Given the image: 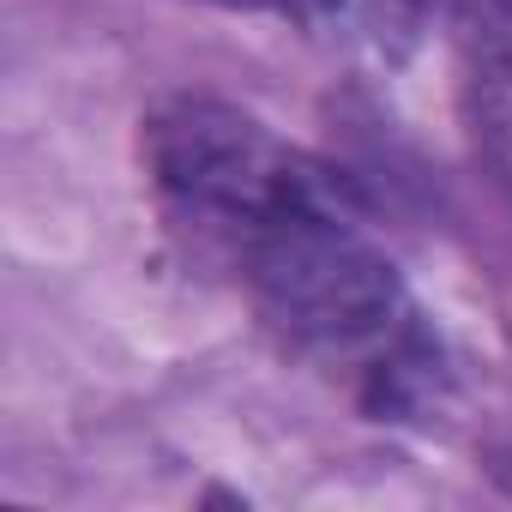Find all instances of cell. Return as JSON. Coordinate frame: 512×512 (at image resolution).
Masks as SVG:
<instances>
[{
  "mask_svg": "<svg viewBox=\"0 0 512 512\" xmlns=\"http://www.w3.org/2000/svg\"><path fill=\"white\" fill-rule=\"evenodd\" d=\"M235 266L260 314L302 356L344 374L380 416H404L434 392L440 356L398 266L332 205V193L266 223Z\"/></svg>",
  "mask_w": 512,
  "mask_h": 512,
  "instance_id": "cell-1",
  "label": "cell"
},
{
  "mask_svg": "<svg viewBox=\"0 0 512 512\" xmlns=\"http://www.w3.org/2000/svg\"><path fill=\"white\" fill-rule=\"evenodd\" d=\"M145 163L169 217L223 247L229 260L284 211L332 193L296 145L223 97H169L163 109H151Z\"/></svg>",
  "mask_w": 512,
  "mask_h": 512,
  "instance_id": "cell-2",
  "label": "cell"
},
{
  "mask_svg": "<svg viewBox=\"0 0 512 512\" xmlns=\"http://www.w3.org/2000/svg\"><path fill=\"white\" fill-rule=\"evenodd\" d=\"M458 55H464V121L494 169V181L512 193V0H452Z\"/></svg>",
  "mask_w": 512,
  "mask_h": 512,
  "instance_id": "cell-3",
  "label": "cell"
},
{
  "mask_svg": "<svg viewBox=\"0 0 512 512\" xmlns=\"http://www.w3.org/2000/svg\"><path fill=\"white\" fill-rule=\"evenodd\" d=\"M302 25L338 37L344 49L398 61L422 43V31L446 13L452 19V0H296L290 7Z\"/></svg>",
  "mask_w": 512,
  "mask_h": 512,
  "instance_id": "cell-4",
  "label": "cell"
},
{
  "mask_svg": "<svg viewBox=\"0 0 512 512\" xmlns=\"http://www.w3.org/2000/svg\"><path fill=\"white\" fill-rule=\"evenodd\" d=\"M217 7H272V13H290L296 0H217Z\"/></svg>",
  "mask_w": 512,
  "mask_h": 512,
  "instance_id": "cell-5",
  "label": "cell"
}]
</instances>
